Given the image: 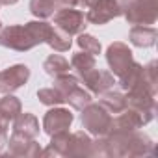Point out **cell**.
Here are the masks:
<instances>
[{"instance_id": "obj_18", "label": "cell", "mask_w": 158, "mask_h": 158, "mask_svg": "<svg viewBox=\"0 0 158 158\" xmlns=\"http://www.w3.org/2000/svg\"><path fill=\"white\" fill-rule=\"evenodd\" d=\"M21 112H23V104L11 93H6L0 99V117H4L6 121H13Z\"/></svg>"}, {"instance_id": "obj_34", "label": "cell", "mask_w": 158, "mask_h": 158, "mask_svg": "<svg viewBox=\"0 0 158 158\" xmlns=\"http://www.w3.org/2000/svg\"><path fill=\"white\" fill-rule=\"evenodd\" d=\"M2 28H4V26H2V23H0V32H2Z\"/></svg>"}, {"instance_id": "obj_2", "label": "cell", "mask_w": 158, "mask_h": 158, "mask_svg": "<svg viewBox=\"0 0 158 158\" xmlns=\"http://www.w3.org/2000/svg\"><path fill=\"white\" fill-rule=\"evenodd\" d=\"M82 112V127L93 134V136H106L110 130V123H112V115L110 112L101 106V104H88L86 108L80 110Z\"/></svg>"}, {"instance_id": "obj_21", "label": "cell", "mask_w": 158, "mask_h": 158, "mask_svg": "<svg viewBox=\"0 0 158 158\" xmlns=\"http://www.w3.org/2000/svg\"><path fill=\"white\" fill-rule=\"evenodd\" d=\"M56 0H30V11L37 19H48L56 13Z\"/></svg>"}, {"instance_id": "obj_22", "label": "cell", "mask_w": 158, "mask_h": 158, "mask_svg": "<svg viewBox=\"0 0 158 158\" xmlns=\"http://www.w3.org/2000/svg\"><path fill=\"white\" fill-rule=\"evenodd\" d=\"M43 69H45V73L48 76H60V74H63V73L69 71V61L63 56H60V54H50L45 60Z\"/></svg>"}, {"instance_id": "obj_8", "label": "cell", "mask_w": 158, "mask_h": 158, "mask_svg": "<svg viewBox=\"0 0 158 158\" xmlns=\"http://www.w3.org/2000/svg\"><path fill=\"white\" fill-rule=\"evenodd\" d=\"M106 61H108V65H110V69H112L110 73L115 74V76H119V74L134 61V56H132V50L128 48L127 43L115 41V43H112V45L108 47V50H106Z\"/></svg>"}, {"instance_id": "obj_14", "label": "cell", "mask_w": 158, "mask_h": 158, "mask_svg": "<svg viewBox=\"0 0 158 158\" xmlns=\"http://www.w3.org/2000/svg\"><path fill=\"white\" fill-rule=\"evenodd\" d=\"M91 138L86 132H73L69 138V147L65 156H89V149H91Z\"/></svg>"}, {"instance_id": "obj_31", "label": "cell", "mask_w": 158, "mask_h": 158, "mask_svg": "<svg viewBox=\"0 0 158 158\" xmlns=\"http://www.w3.org/2000/svg\"><path fill=\"white\" fill-rule=\"evenodd\" d=\"M58 8H76V0H56Z\"/></svg>"}, {"instance_id": "obj_4", "label": "cell", "mask_w": 158, "mask_h": 158, "mask_svg": "<svg viewBox=\"0 0 158 158\" xmlns=\"http://www.w3.org/2000/svg\"><path fill=\"white\" fill-rule=\"evenodd\" d=\"M54 26L63 30L69 35H78L86 30L88 21H86V15L80 10L61 8V10H56V13H54Z\"/></svg>"}, {"instance_id": "obj_1", "label": "cell", "mask_w": 158, "mask_h": 158, "mask_svg": "<svg viewBox=\"0 0 158 158\" xmlns=\"http://www.w3.org/2000/svg\"><path fill=\"white\" fill-rule=\"evenodd\" d=\"M123 15L128 24H154L158 19V0H130L123 8Z\"/></svg>"}, {"instance_id": "obj_35", "label": "cell", "mask_w": 158, "mask_h": 158, "mask_svg": "<svg viewBox=\"0 0 158 158\" xmlns=\"http://www.w3.org/2000/svg\"><path fill=\"white\" fill-rule=\"evenodd\" d=\"M0 6H2V4H0Z\"/></svg>"}, {"instance_id": "obj_13", "label": "cell", "mask_w": 158, "mask_h": 158, "mask_svg": "<svg viewBox=\"0 0 158 158\" xmlns=\"http://www.w3.org/2000/svg\"><path fill=\"white\" fill-rule=\"evenodd\" d=\"M156 30L152 26H143V24H136L132 26L130 34H128V39L134 47H139V48H149L156 43Z\"/></svg>"}, {"instance_id": "obj_25", "label": "cell", "mask_w": 158, "mask_h": 158, "mask_svg": "<svg viewBox=\"0 0 158 158\" xmlns=\"http://www.w3.org/2000/svg\"><path fill=\"white\" fill-rule=\"evenodd\" d=\"M37 99H39V102H43L45 106H60V104L65 102V97H63L58 89H54V88L39 89V91H37Z\"/></svg>"}, {"instance_id": "obj_32", "label": "cell", "mask_w": 158, "mask_h": 158, "mask_svg": "<svg viewBox=\"0 0 158 158\" xmlns=\"http://www.w3.org/2000/svg\"><path fill=\"white\" fill-rule=\"evenodd\" d=\"M19 0H0V4H4V6H11V4H17Z\"/></svg>"}, {"instance_id": "obj_29", "label": "cell", "mask_w": 158, "mask_h": 158, "mask_svg": "<svg viewBox=\"0 0 158 158\" xmlns=\"http://www.w3.org/2000/svg\"><path fill=\"white\" fill-rule=\"evenodd\" d=\"M8 127H10V121L0 117V154H2V149L8 143Z\"/></svg>"}, {"instance_id": "obj_27", "label": "cell", "mask_w": 158, "mask_h": 158, "mask_svg": "<svg viewBox=\"0 0 158 158\" xmlns=\"http://www.w3.org/2000/svg\"><path fill=\"white\" fill-rule=\"evenodd\" d=\"M69 138H71L69 130L56 132V134H52V136H50V145H48V147H52V149H54V152H56L58 156H65L67 147H69Z\"/></svg>"}, {"instance_id": "obj_17", "label": "cell", "mask_w": 158, "mask_h": 158, "mask_svg": "<svg viewBox=\"0 0 158 158\" xmlns=\"http://www.w3.org/2000/svg\"><path fill=\"white\" fill-rule=\"evenodd\" d=\"M117 78H119V86L128 91L130 88H134L136 84L141 82V78H143V65H139L138 61H132Z\"/></svg>"}, {"instance_id": "obj_3", "label": "cell", "mask_w": 158, "mask_h": 158, "mask_svg": "<svg viewBox=\"0 0 158 158\" xmlns=\"http://www.w3.org/2000/svg\"><path fill=\"white\" fill-rule=\"evenodd\" d=\"M0 45L6 48H11V50H17V52H26L37 47L35 39L32 37V34L28 32L24 24H11V26L2 28V32H0Z\"/></svg>"}, {"instance_id": "obj_10", "label": "cell", "mask_w": 158, "mask_h": 158, "mask_svg": "<svg viewBox=\"0 0 158 158\" xmlns=\"http://www.w3.org/2000/svg\"><path fill=\"white\" fill-rule=\"evenodd\" d=\"M73 119L74 117L67 108H50L43 117V130L48 136L61 132V130H69Z\"/></svg>"}, {"instance_id": "obj_19", "label": "cell", "mask_w": 158, "mask_h": 158, "mask_svg": "<svg viewBox=\"0 0 158 158\" xmlns=\"http://www.w3.org/2000/svg\"><path fill=\"white\" fill-rule=\"evenodd\" d=\"M50 48H54L56 52H67L69 48H71V45H73V39H71V35L69 34H65L63 30H60V28H52V32H50V35H48V39L45 41Z\"/></svg>"}, {"instance_id": "obj_28", "label": "cell", "mask_w": 158, "mask_h": 158, "mask_svg": "<svg viewBox=\"0 0 158 158\" xmlns=\"http://www.w3.org/2000/svg\"><path fill=\"white\" fill-rule=\"evenodd\" d=\"M156 82H158V78H156V61H151L149 65L143 67V84L156 93Z\"/></svg>"}, {"instance_id": "obj_30", "label": "cell", "mask_w": 158, "mask_h": 158, "mask_svg": "<svg viewBox=\"0 0 158 158\" xmlns=\"http://www.w3.org/2000/svg\"><path fill=\"white\" fill-rule=\"evenodd\" d=\"M99 0H76V8H84V10H89L93 4H97Z\"/></svg>"}, {"instance_id": "obj_33", "label": "cell", "mask_w": 158, "mask_h": 158, "mask_svg": "<svg viewBox=\"0 0 158 158\" xmlns=\"http://www.w3.org/2000/svg\"><path fill=\"white\" fill-rule=\"evenodd\" d=\"M117 2H119V4H121V8H125V6H127V4H128V2H130V0H117Z\"/></svg>"}, {"instance_id": "obj_24", "label": "cell", "mask_w": 158, "mask_h": 158, "mask_svg": "<svg viewBox=\"0 0 158 158\" xmlns=\"http://www.w3.org/2000/svg\"><path fill=\"white\" fill-rule=\"evenodd\" d=\"M76 43H78V47H80L84 52L93 54V56L101 54V48H102V47H101V43H99V39H97L95 35H91V34H86V32L78 34Z\"/></svg>"}, {"instance_id": "obj_6", "label": "cell", "mask_w": 158, "mask_h": 158, "mask_svg": "<svg viewBox=\"0 0 158 158\" xmlns=\"http://www.w3.org/2000/svg\"><path fill=\"white\" fill-rule=\"evenodd\" d=\"M30 78V69L24 63L11 65L4 71H0V93H13L15 89L23 88Z\"/></svg>"}, {"instance_id": "obj_12", "label": "cell", "mask_w": 158, "mask_h": 158, "mask_svg": "<svg viewBox=\"0 0 158 158\" xmlns=\"http://www.w3.org/2000/svg\"><path fill=\"white\" fill-rule=\"evenodd\" d=\"M82 80L86 84V88L91 91V93H97L101 95L102 91L110 89L114 86V74L110 71H102V69H91L89 73H86L82 76Z\"/></svg>"}, {"instance_id": "obj_9", "label": "cell", "mask_w": 158, "mask_h": 158, "mask_svg": "<svg viewBox=\"0 0 158 158\" xmlns=\"http://www.w3.org/2000/svg\"><path fill=\"white\" fill-rule=\"evenodd\" d=\"M8 149L10 154L13 156H39L41 154V145L35 141V138H30L21 132H13L8 139Z\"/></svg>"}, {"instance_id": "obj_5", "label": "cell", "mask_w": 158, "mask_h": 158, "mask_svg": "<svg viewBox=\"0 0 158 158\" xmlns=\"http://www.w3.org/2000/svg\"><path fill=\"white\" fill-rule=\"evenodd\" d=\"M149 121H151V117H147L145 114L127 106L123 112H119L117 117H112L108 134L110 132H134V130L141 128L143 125H147Z\"/></svg>"}, {"instance_id": "obj_20", "label": "cell", "mask_w": 158, "mask_h": 158, "mask_svg": "<svg viewBox=\"0 0 158 158\" xmlns=\"http://www.w3.org/2000/svg\"><path fill=\"white\" fill-rule=\"evenodd\" d=\"M71 67H73L78 74H80V76H84L86 73H89L91 69L97 67L95 56H93V54H88V52H76V54H73V58H71Z\"/></svg>"}, {"instance_id": "obj_16", "label": "cell", "mask_w": 158, "mask_h": 158, "mask_svg": "<svg viewBox=\"0 0 158 158\" xmlns=\"http://www.w3.org/2000/svg\"><path fill=\"white\" fill-rule=\"evenodd\" d=\"M13 132H21V134H26L30 138H35L39 134V121L34 114H28V112H21L15 119H13Z\"/></svg>"}, {"instance_id": "obj_11", "label": "cell", "mask_w": 158, "mask_h": 158, "mask_svg": "<svg viewBox=\"0 0 158 158\" xmlns=\"http://www.w3.org/2000/svg\"><path fill=\"white\" fill-rule=\"evenodd\" d=\"M154 154V143L149 136L139 134L138 130L127 132L125 136V156H147Z\"/></svg>"}, {"instance_id": "obj_7", "label": "cell", "mask_w": 158, "mask_h": 158, "mask_svg": "<svg viewBox=\"0 0 158 158\" xmlns=\"http://www.w3.org/2000/svg\"><path fill=\"white\" fill-rule=\"evenodd\" d=\"M123 15V8L117 0H99L97 4H93L88 13H86V21L91 23V24H106L110 23L112 19Z\"/></svg>"}, {"instance_id": "obj_15", "label": "cell", "mask_w": 158, "mask_h": 158, "mask_svg": "<svg viewBox=\"0 0 158 158\" xmlns=\"http://www.w3.org/2000/svg\"><path fill=\"white\" fill-rule=\"evenodd\" d=\"M99 104L104 106L110 114H119L128 106L127 104V95H123L121 91H112V89H106V91L101 93Z\"/></svg>"}, {"instance_id": "obj_26", "label": "cell", "mask_w": 158, "mask_h": 158, "mask_svg": "<svg viewBox=\"0 0 158 158\" xmlns=\"http://www.w3.org/2000/svg\"><path fill=\"white\" fill-rule=\"evenodd\" d=\"M76 86H78V78L73 76V74H69V73H63L60 76H54V89H58L63 97L71 89H74Z\"/></svg>"}, {"instance_id": "obj_23", "label": "cell", "mask_w": 158, "mask_h": 158, "mask_svg": "<svg viewBox=\"0 0 158 158\" xmlns=\"http://www.w3.org/2000/svg\"><path fill=\"white\" fill-rule=\"evenodd\" d=\"M91 93L89 91H86V89H82L80 86H76L74 89H71L67 95H65V102H69L74 110H82V108H86L89 102H91Z\"/></svg>"}]
</instances>
